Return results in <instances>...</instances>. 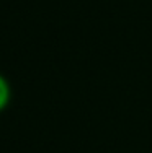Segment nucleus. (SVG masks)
<instances>
[{"instance_id": "1", "label": "nucleus", "mask_w": 152, "mask_h": 153, "mask_svg": "<svg viewBox=\"0 0 152 153\" xmlns=\"http://www.w3.org/2000/svg\"><path fill=\"white\" fill-rule=\"evenodd\" d=\"M10 101H12V85L5 75L0 74V112L8 108Z\"/></svg>"}]
</instances>
